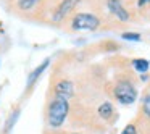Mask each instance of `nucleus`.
Here are the masks:
<instances>
[{
	"mask_svg": "<svg viewBox=\"0 0 150 134\" xmlns=\"http://www.w3.org/2000/svg\"><path fill=\"white\" fill-rule=\"evenodd\" d=\"M69 105L66 99L55 97L53 102L49 105V113H47V121L52 128H60L63 124V121L68 116Z\"/></svg>",
	"mask_w": 150,
	"mask_h": 134,
	"instance_id": "obj_1",
	"label": "nucleus"
},
{
	"mask_svg": "<svg viewBox=\"0 0 150 134\" xmlns=\"http://www.w3.org/2000/svg\"><path fill=\"white\" fill-rule=\"evenodd\" d=\"M115 97L124 105L134 104L137 99V91L129 81H120L115 86Z\"/></svg>",
	"mask_w": 150,
	"mask_h": 134,
	"instance_id": "obj_2",
	"label": "nucleus"
},
{
	"mask_svg": "<svg viewBox=\"0 0 150 134\" xmlns=\"http://www.w3.org/2000/svg\"><path fill=\"white\" fill-rule=\"evenodd\" d=\"M98 24H100L98 18L94 16V15H91V13H78L71 21V28L76 31H82V29L94 31L98 28Z\"/></svg>",
	"mask_w": 150,
	"mask_h": 134,
	"instance_id": "obj_3",
	"label": "nucleus"
},
{
	"mask_svg": "<svg viewBox=\"0 0 150 134\" xmlns=\"http://www.w3.org/2000/svg\"><path fill=\"white\" fill-rule=\"evenodd\" d=\"M74 94V86H73L71 81H66V79H62L55 84V97H60V99H69L73 97Z\"/></svg>",
	"mask_w": 150,
	"mask_h": 134,
	"instance_id": "obj_4",
	"label": "nucleus"
},
{
	"mask_svg": "<svg viewBox=\"0 0 150 134\" xmlns=\"http://www.w3.org/2000/svg\"><path fill=\"white\" fill-rule=\"evenodd\" d=\"M78 2H79V0H62V4L58 5V8H57V11H55L53 20H55V21L63 20V18H65L66 15L73 10V8L78 5Z\"/></svg>",
	"mask_w": 150,
	"mask_h": 134,
	"instance_id": "obj_5",
	"label": "nucleus"
},
{
	"mask_svg": "<svg viewBox=\"0 0 150 134\" xmlns=\"http://www.w3.org/2000/svg\"><path fill=\"white\" fill-rule=\"evenodd\" d=\"M108 8L111 10V13L121 21H127L129 20V13L124 10V7L121 5L120 0H108Z\"/></svg>",
	"mask_w": 150,
	"mask_h": 134,
	"instance_id": "obj_6",
	"label": "nucleus"
},
{
	"mask_svg": "<svg viewBox=\"0 0 150 134\" xmlns=\"http://www.w3.org/2000/svg\"><path fill=\"white\" fill-rule=\"evenodd\" d=\"M49 62H50V60H49V58H45L42 63H40V66H37V68L34 69L33 73H31V74H29V78H28V86H33V84H34V81H36V79L39 78L40 74H42V71H44V69H45L47 66H49Z\"/></svg>",
	"mask_w": 150,
	"mask_h": 134,
	"instance_id": "obj_7",
	"label": "nucleus"
},
{
	"mask_svg": "<svg viewBox=\"0 0 150 134\" xmlns=\"http://www.w3.org/2000/svg\"><path fill=\"white\" fill-rule=\"evenodd\" d=\"M115 110H113V105L110 104V102H103V104L98 107V115H100L103 120H110L111 116H113Z\"/></svg>",
	"mask_w": 150,
	"mask_h": 134,
	"instance_id": "obj_8",
	"label": "nucleus"
},
{
	"mask_svg": "<svg viewBox=\"0 0 150 134\" xmlns=\"http://www.w3.org/2000/svg\"><path fill=\"white\" fill-rule=\"evenodd\" d=\"M132 66L139 73H145L149 69V62L145 58H136V60H132Z\"/></svg>",
	"mask_w": 150,
	"mask_h": 134,
	"instance_id": "obj_9",
	"label": "nucleus"
},
{
	"mask_svg": "<svg viewBox=\"0 0 150 134\" xmlns=\"http://www.w3.org/2000/svg\"><path fill=\"white\" fill-rule=\"evenodd\" d=\"M142 110H144V113H145V116H149V118H150V91L147 92V95L144 97Z\"/></svg>",
	"mask_w": 150,
	"mask_h": 134,
	"instance_id": "obj_10",
	"label": "nucleus"
},
{
	"mask_svg": "<svg viewBox=\"0 0 150 134\" xmlns=\"http://www.w3.org/2000/svg\"><path fill=\"white\" fill-rule=\"evenodd\" d=\"M18 116H20V111H18V110H16V111H13V113L10 115V118H8L7 124H5V131H7V133L11 129V126H13V124H15V121L18 120Z\"/></svg>",
	"mask_w": 150,
	"mask_h": 134,
	"instance_id": "obj_11",
	"label": "nucleus"
},
{
	"mask_svg": "<svg viewBox=\"0 0 150 134\" xmlns=\"http://www.w3.org/2000/svg\"><path fill=\"white\" fill-rule=\"evenodd\" d=\"M37 2H39V0H18V5H20L21 10H29V8L34 7Z\"/></svg>",
	"mask_w": 150,
	"mask_h": 134,
	"instance_id": "obj_12",
	"label": "nucleus"
},
{
	"mask_svg": "<svg viewBox=\"0 0 150 134\" xmlns=\"http://www.w3.org/2000/svg\"><path fill=\"white\" fill-rule=\"evenodd\" d=\"M121 37H123V39H126V40H136V42H139V40H142V37H140V34H137V33H124Z\"/></svg>",
	"mask_w": 150,
	"mask_h": 134,
	"instance_id": "obj_13",
	"label": "nucleus"
},
{
	"mask_svg": "<svg viewBox=\"0 0 150 134\" xmlns=\"http://www.w3.org/2000/svg\"><path fill=\"white\" fill-rule=\"evenodd\" d=\"M121 134H137L136 126H134V124H127V126L123 129V133H121Z\"/></svg>",
	"mask_w": 150,
	"mask_h": 134,
	"instance_id": "obj_14",
	"label": "nucleus"
},
{
	"mask_svg": "<svg viewBox=\"0 0 150 134\" xmlns=\"http://www.w3.org/2000/svg\"><path fill=\"white\" fill-rule=\"evenodd\" d=\"M150 0H139V2H137V5H139V7H144V5L145 4H149Z\"/></svg>",
	"mask_w": 150,
	"mask_h": 134,
	"instance_id": "obj_15",
	"label": "nucleus"
}]
</instances>
